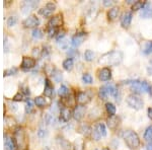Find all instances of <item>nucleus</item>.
<instances>
[{"instance_id": "29", "label": "nucleus", "mask_w": 152, "mask_h": 150, "mask_svg": "<svg viewBox=\"0 0 152 150\" xmlns=\"http://www.w3.org/2000/svg\"><path fill=\"white\" fill-rule=\"evenodd\" d=\"M31 36H33L34 39L40 40V39H42L44 37V34H43V31H42L40 29H35L33 31V33H31Z\"/></svg>"}, {"instance_id": "6", "label": "nucleus", "mask_w": 152, "mask_h": 150, "mask_svg": "<svg viewBox=\"0 0 152 150\" xmlns=\"http://www.w3.org/2000/svg\"><path fill=\"white\" fill-rule=\"evenodd\" d=\"M116 89H117V87L114 86L113 84L104 85V86L100 87V89H99V97L102 98V100H105L109 95H114Z\"/></svg>"}, {"instance_id": "4", "label": "nucleus", "mask_w": 152, "mask_h": 150, "mask_svg": "<svg viewBox=\"0 0 152 150\" xmlns=\"http://www.w3.org/2000/svg\"><path fill=\"white\" fill-rule=\"evenodd\" d=\"M14 139H15L16 147H18L19 150H26V134L21 128H18L14 132Z\"/></svg>"}, {"instance_id": "30", "label": "nucleus", "mask_w": 152, "mask_h": 150, "mask_svg": "<svg viewBox=\"0 0 152 150\" xmlns=\"http://www.w3.org/2000/svg\"><path fill=\"white\" fill-rule=\"evenodd\" d=\"M34 110V102L31 98H28L26 100V113H31Z\"/></svg>"}, {"instance_id": "2", "label": "nucleus", "mask_w": 152, "mask_h": 150, "mask_svg": "<svg viewBox=\"0 0 152 150\" xmlns=\"http://www.w3.org/2000/svg\"><path fill=\"white\" fill-rule=\"evenodd\" d=\"M126 83L131 86V89H133L135 92H138V93L148 92L149 94L152 93V87L147 81L129 80V81H126Z\"/></svg>"}, {"instance_id": "27", "label": "nucleus", "mask_w": 152, "mask_h": 150, "mask_svg": "<svg viewBox=\"0 0 152 150\" xmlns=\"http://www.w3.org/2000/svg\"><path fill=\"white\" fill-rule=\"evenodd\" d=\"M144 139L148 142H152V125L146 129L145 133H144Z\"/></svg>"}, {"instance_id": "23", "label": "nucleus", "mask_w": 152, "mask_h": 150, "mask_svg": "<svg viewBox=\"0 0 152 150\" xmlns=\"http://www.w3.org/2000/svg\"><path fill=\"white\" fill-rule=\"evenodd\" d=\"M105 109H107V114L111 116V117L116 115V107H115L114 104H112V102H107V104H105Z\"/></svg>"}, {"instance_id": "38", "label": "nucleus", "mask_w": 152, "mask_h": 150, "mask_svg": "<svg viewBox=\"0 0 152 150\" xmlns=\"http://www.w3.org/2000/svg\"><path fill=\"white\" fill-rule=\"evenodd\" d=\"M48 34H49V37L52 38V37H54L56 34H57V29H49Z\"/></svg>"}, {"instance_id": "1", "label": "nucleus", "mask_w": 152, "mask_h": 150, "mask_svg": "<svg viewBox=\"0 0 152 150\" xmlns=\"http://www.w3.org/2000/svg\"><path fill=\"white\" fill-rule=\"evenodd\" d=\"M123 60V53L120 51H112L102 55L99 60V63L104 66H116Z\"/></svg>"}, {"instance_id": "43", "label": "nucleus", "mask_w": 152, "mask_h": 150, "mask_svg": "<svg viewBox=\"0 0 152 150\" xmlns=\"http://www.w3.org/2000/svg\"><path fill=\"white\" fill-rule=\"evenodd\" d=\"M145 150H152V142H149V143L146 145Z\"/></svg>"}, {"instance_id": "48", "label": "nucleus", "mask_w": 152, "mask_h": 150, "mask_svg": "<svg viewBox=\"0 0 152 150\" xmlns=\"http://www.w3.org/2000/svg\"><path fill=\"white\" fill-rule=\"evenodd\" d=\"M102 150H110V148H107V147H104V148L102 149Z\"/></svg>"}, {"instance_id": "41", "label": "nucleus", "mask_w": 152, "mask_h": 150, "mask_svg": "<svg viewBox=\"0 0 152 150\" xmlns=\"http://www.w3.org/2000/svg\"><path fill=\"white\" fill-rule=\"evenodd\" d=\"M33 55L37 56V57H39V56H40V49H39V48H35V49H34Z\"/></svg>"}, {"instance_id": "49", "label": "nucleus", "mask_w": 152, "mask_h": 150, "mask_svg": "<svg viewBox=\"0 0 152 150\" xmlns=\"http://www.w3.org/2000/svg\"><path fill=\"white\" fill-rule=\"evenodd\" d=\"M150 64H151V65H152V59H151V60H150Z\"/></svg>"}, {"instance_id": "24", "label": "nucleus", "mask_w": 152, "mask_h": 150, "mask_svg": "<svg viewBox=\"0 0 152 150\" xmlns=\"http://www.w3.org/2000/svg\"><path fill=\"white\" fill-rule=\"evenodd\" d=\"M63 68L66 71H71L73 68V60L71 58H68L63 62Z\"/></svg>"}, {"instance_id": "13", "label": "nucleus", "mask_w": 152, "mask_h": 150, "mask_svg": "<svg viewBox=\"0 0 152 150\" xmlns=\"http://www.w3.org/2000/svg\"><path fill=\"white\" fill-rule=\"evenodd\" d=\"M112 78V70L109 67H104L99 71V79L100 81H107Z\"/></svg>"}, {"instance_id": "45", "label": "nucleus", "mask_w": 152, "mask_h": 150, "mask_svg": "<svg viewBox=\"0 0 152 150\" xmlns=\"http://www.w3.org/2000/svg\"><path fill=\"white\" fill-rule=\"evenodd\" d=\"M148 117L152 120V108H149L148 109Z\"/></svg>"}, {"instance_id": "11", "label": "nucleus", "mask_w": 152, "mask_h": 150, "mask_svg": "<svg viewBox=\"0 0 152 150\" xmlns=\"http://www.w3.org/2000/svg\"><path fill=\"white\" fill-rule=\"evenodd\" d=\"M55 8H56V4L55 3H53V2H49V3L46 4V6L45 7H43L42 9H40V14H42V15H44V16H50L51 14L53 13L54 10H55Z\"/></svg>"}, {"instance_id": "21", "label": "nucleus", "mask_w": 152, "mask_h": 150, "mask_svg": "<svg viewBox=\"0 0 152 150\" xmlns=\"http://www.w3.org/2000/svg\"><path fill=\"white\" fill-rule=\"evenodd\" d=\"M4 145H5L6 150H15L16 149L15 141H14L12 138H10V137H6L5 142H4Z\"/></svg>"}, {"instance_id": "34", "label": "nucleus", "mask_w": 152, "mask_h": 150, "mask_svg": "<svg viewBox=\"0 0 152 150\" xmlns=\"http://www.w3.org/2000/svg\"><path fill=\"white\" fill-rule=\"evenodd\" d=\"M16 23H18V18H16V16H10V18H8V19H7V26H15Z\"/></svg>"}, {"instance_id": "33", "label": "nucleus", "mask_w": 152, "mask_h": 150, "mask_svg": "<svg viewBox=\"0 0 152 150\" xmlns=\"http://www.w3.org/2000/svg\"><path fill=\"white\" fill-rule=\"evenodd\" d=\"M82 80H83V82L87 83V84L92 83V77H91V75L88 74V73H85V74L82 76Z\"/></svg>"}, {"instance_id": "17", "label": "nucleus", "mask_w": 152, "mask_h": 150, "mask_svg": "<svg viewBox=\"0 0 152 150\" xmlns=\"http://www.w3.org/2000/svg\"><path fill=\"white\" fill-rule=\"evenodd\" d=\"M107 126H109L110 129L116 130L120 124V119L118 117H116V116H112V117H110L109 119H107Z\"/></svg>"}, {"instance_id": "44", "label": "nucleus", "mask_w": 152, "mask_h": 150, "mask_svg": "<svg viewBox=\"0 0 152 150\" xmlns=\"http://www.w3.org/2000/svg\"><path fill=\"white\" fill-rule=\"evenodd\" d=\"M104 6H111L113 5V1H107V0H105V1L104 2Z\"/></svg>"}, {"instance_id": "10", "label": "nucleus", "mask_w": 152, "mask_h": 150, "mask_svg": "<svg viewBox=\"0 0 152 150\" xmlns=\"http://www.w3.org/2000/svg\"><path fill=\"white\" fill-rule=\"evenodd\" d=\"M63 23V16L62 14H57V15L53 16L52 18L49 20L48 26L49 29H57Z\"/></svg>"}, {"instance_id": "14", "label": "nucleus", "mask_w": 152, "mask_h": 150, "mask_svg": "<svg viewBox=\"0 0 152 150\" xmlns=\"http://www.w3.org/2000/svg\"><path fill=\"white\" fill-rule=\"evenodd\" d=\"M85 38H86V34L85 33H78L72 38V40H71V44H72L73 47H75L76 48V47L81 45V44L83 43V41L85 40Z\"/></svg>"}, {"instance_id": "37", "label": "nucleus", "mask_w": 152, "mask_h": 150, "mask_svg": "<svg viewBox=\"0 0 152 150\" xmlns=\"http://www.w3.org/2000/svg\"><path fill=\"white\" fill-rule=\"evenodd\" d=\"M145 54H150L152 53V42H149L145 47V50H144Z\"/></svg>"}, {"instance_id": "22", "label": "nucleus", "mask_w": 152, "mask_h": 150, "mask_svg": "<svg viewBox=\"0 0 152 150\" xmlns=\"http://www.w3.org/2000/svg\"><path fill=\"white\" fill-rule=\"evenodd\" d=\"M119 15V8L118 7H113L112 9H110V11L107 12V16H109V19L111 20H114L116 19Z\"/></svg>"}, {"instance_id": "26", "label": "nucleus", "mask_w": 152, "mask_h": 150, "mask_svg": "<svg viewBox=\"0 0 152 150\" xmlns=\"http://www.w3.org/2000/svg\"><path fill=\"white\" fill-rule=\"evenodd\" d=\"M145 5H146L145 1H137V2H135L133 4V6H132V10L136 11V10H139V9H143L144 7H145Z\"/></svg>"}, {"instance_id": "12", "label": "nucleus", "mask_w": 152, "mask_h": 150, "mask_svg": "<svg viewBox=\"0 0 152 150\" xmlns=\"http://www.w3.org/2000/svg\"><path fill=\"white\" fill-rule=\"evenodd\" d=\"M85 115V107H83L81 105H76V108L74 109L72 113V117L74 118L76 121H80Z\"/></svg>"}, {"instance_id": "28", "label": "nucleus", "mask_w": 152, "mask_h": 150, "mask_svg": "<svg viewBox=\"0 0 152 150\" xmlns=\"http://www.w3.org/2000/svg\"><path fill=\"white\" fill-rule=\"evenodd\" d=\"M35 104L37 105V107H39V108H44L46 105V100H45V97H36L35 98Z\"/></svg>"}, {"instance_id": "19", "label": "nucleus", "mask_w": 152, "mask_h": 150, "mask_svg": "<svg viewBox=\"0 0 152 150\" xmlns=\"http://www.w3.org/2000/svg\"><path fill=\"white\" fill-rule=\"evenodd\" d=\"M71 110H69V108H62L61 109V112H60V118L63 122H68L71 118Z\"/></svg>"}, {"instance_id": "46", "label": "nucleus", "mask_w": 152, "mask_h": 150, "mask_svg": "<svg viewBox=\"0 0 152 150\" xmlns=\"http://www.w3.org/2000/svg\"><path fill=\"white\" fill-rule=\"evenodd\" d=\"M147 71H148V73L150 75H152V67H149L148 69H147Z\"/></svg>"}, {"instance_id": "8", "label": "nucleus", "mask_w": 152, "mask_h": 150, "mask_svg": "<svg viewBox=\"0 0 152 150\" xmlns=\"http://www.w3.org/2000/svg\"><path fill=\"white\" fill-rule=\"evenodd\" d=\"M36 65V60L31 57H23L21 62V69L23 71H28L31 68H34Z\"/></svg>"}, {"instance_id": "40", "label": "nucleus", "mask_w": 152, "mask_h": 150, "mask_svg": "<svg viewBox=\"0 0 152 150\" xmlns=\"http://www.w3.org/2000/svg\"><path fill=\"white\" fill-rule=\"evenodd\" d=\"M46 135H47V131L46 130H43V129H40L38 132V136L40 137V138H43V137H45Z\"/></svg>"}, {"instance_id": "32", "label": "nucleus", "mask_w": 152, "mask_h": 150, "mask_svg": "<svg viewBox=\"0 0 152 150\" xmlns=\"http://www.w3.org/2000/svg\"><path fill=\"white\" fill-rule=\"evenodd\" d=\"M68 92H69V89L64 84L61 85V87L59 88V91H58L60 97H66V95H68Z\"/></svg>"}, {"instance_id": "5", "label": "nucleus", "mask_w": 152, "mask_h": 150, "mask_svg": "<svg viewBox=\"0 0 152 150\" xmlns=\"http://www.w3.org/2000/svg\"><path fill=\"white\" fill-rule=\"evenodd\" d=\"M126 102L132 109H135V110H141L143 108V100H141L138 95L136 94H130L126 98Z\"/></svg>"}, {"instance_id": "42", "label": "nucleus", "mask_w": 152, "mask_h": 150, "mask_svg": "<svg viewBox=\"0 0 152 150\" xmlns=\"http://www.w3.org/2000/svg\"><path fill=\"white\" fill-rule=\"evenodd\" d=\"M58 43H59V45L62 47V48H66V45H67V42L66 41L61 40V42H58Z\"/></svg>"}, {"instance_id": "35", "label": "nucleus", "mask_w": 152, "mask_h": 150, "mask_svg": "<svg viewBox=\"0 0 152 150\" xmlns=\"http://www.w3.org/2000/svg\"><path fill=\"white\" fill-rule=\"evenodd\" d=\"M16 72H18V69H16L15 67L10 68V69H7V70L4 71V76H7V75H13V74H15Z\"/></svg>"}, {"instance_id": "3", "label": "nucleus", "mask_w": 152, "mask_h": 150, "mask_svg": "<svg viewBox=\"0 0 152 150\" xmlns=\"http://www.w3.org/2000/svg\"><path fill=\"white\" fill-rule=\"evenodd\" d=\"M123 138L125 140V143L130 149H137L140 146V139H139L137 133H135L134 131H131V130L125 131Z\"/></svg>"}, {"instance_id": "15", "label": "nucleus", "mask_w": 152, "mask_h": 150, "mask_svg": "<svg viewBox=\"0 0 152 150\" xmlns=\"http://www.w3.org/2000/svg\"><path fill=\"white\" fill-rule=\"evenodd\" d=\"M39 23H40L39 18L35 15H31V16H28L26 19H24L23 26H26V28H36L39 24Z\"/></svg>"}, {"instance_id": "16", "label": "nucleus", "mask_w": 152, "mask_h": 150, "mask_svg": "<svg viewBox=\"0 0 152 150\" xmlns=\"http://www.w3.org/2000/svg\"><path fill=\"white\" fill-rule=\"evenodd\" d=\"M132 20V12H125L121 18V24L123 28H129Z\"/></svg>"}, {"instance_id": "39", "label": "nucleus", "mask_w": 152, "mask_h": 150, "mask_svg": "<svg viewBox=\"0 0 152 150\" xmlns=\"http://www.w3.org/2000/svg\"><path fill=\"white\" fill-rule=\"evenodd\" d=\"M46 122L48 123V124H51V123L54 122V117L52 115L50 114H47V116H46Z\"/></svg>"}, {"instance_id": "9", "label": "nucleus", "mask_w": 152, "mask_h": 150, "mask_svg": "<svg viewBox=\"0 0 152 150\" xmlns=\"http://www.w3.org/2000/svg\"><path fill=\"white\" fill-rule=\"evenodd\" d=\"M90 100H91V97L89 95V93L85 92V91L78 92L77 97H76V102L81 105H84L88 104V102H90Z\"/></svg>"}, {"instance_id": "36", "label": "nucleus", "mask_w": 152, "mask_h": 150, "mask_svg": "<svg viewBox=\"0 0 152 150\" xmlns=\"http://www.w3.org/2000/svg\"><path fill=\"white\" fill-rule=\"evenodd\" d=\"M23 100V92H18L13 97V100H15V102H20V100Z\"/></svg>"}, {"instance_id": "25", "label": "nucleus", "mask_w": 152, "mask_h": 150, "mask_svg": "<svg viewBox=\"0 0 152 150\" xmlns=\"http://www.w3.org/2000/svg\"><path fill=\"white\" fill-rule=\"evenodd\" d=\"M52 76H53V79L55 80L56 82H61V80H62V73H61V71L58 69L53 70Z\"/></svg>"}, {"instance_id": "47", "label": "nucleus", "mask_w": 152, "mask_h": 150, "mask_svg": "<svg viewBox=\"0 0 152 150\" xmlns=\"http://www.w3.org/2000/svg\"><path fill=\"white\" fill-rule=\"evenodd\" d=\"M42 150H50V149H49L48 147H45V148H44V149H42Z\"/></svg>"}, {"instance_id": "31", "label": "nucleus", "mask_w": 152, "mask_h": 150, "mask_svg": "<svg viewBox=\"0 0 152 150\" xmlns=\"http://www.w3.org/2000/svg\"><path fill=\"white\" fill-rule=\"evenodd\" d=\"M94 53L92 52L91 50H86L84 53V59L86 61H88V62H90V61H92L94 59Z\"/></svg>"}, {"instance_id": "20", "label": "nucleus", "mask_w": 152, "mask_h": 150, "mask_svg": "<svg viewBox=\"0 0 152 150\" xmlns=\"http://www.w3.org/2000/svg\"><path fill=\"white\" fill-rule=\"evenodd\" d=\"M53 92H54V87H53V85L51 84L50 80H49V79H46V85H45V90H44V93H45L46 97H51L53 95Z\"/></svg>"}, {"instance_id": "7", "label": "nucleus", "mask_w": 152, "mask_h": 150, "mask_svg": "<svg viewBox=\"0 0 152 150\" xmlns=\"http://www.w3.org/2000/svg\"><path fill=\"white\" fill-rule=\"evenodd\" d=\"M107 135V130L104 123H99L95 126V129L92 131V136L95 140H99L100 137H104Z\"/></svg>"}, {"instance_id": "18", "label": "nucleus", "mask_w": 152, "mask_h": 150, "mask_svg": "<svg viewBox=\"0 0 152 150\" xmlns=\"http://www.w3.org/2000/svg\"><path fill=\"white\" fill-rule=\"evenodd\" d=\"M140 15L143 18H152V4H146L145 7L142 9Z\"/></svg>"}]
</instances>
